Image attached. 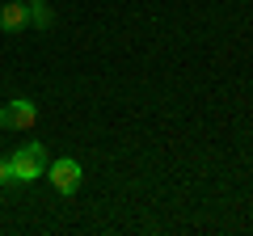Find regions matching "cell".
<instances>
[{"label": "cell", "mask_w": 253, "mask_h": 236, "mask_svg": "<svg viewBox=\"0 0 253 236\" xmlns=\"http://www.w3.org/2000/svg\"><path fill=\"white\" fill-rule=\"evenodd\" d=\"M0 30L4 34H26L30 30V4H21V0L0 4Z\"/></svg>", "instance_id": "cell-4"}, {"label": "cell", "mask_w": 253, "mask_h": 236, "mask_svg": "<svg viewBox=\"0 0 253 236\" xmlns=\"http://www.w3.org/2000/svg\"><path fill=\"white\" fill-rule=\"evenodd\" d=\"M38 122V101L34 97H13L0 106V127L4 131H34Z\"/></svg>", "instance_id": "cell-3"}, {"label": "cell", "mask_w": 253, "mask_h": 236, "mask_svg": "<svg viewBox=\"0 0 253 236\" xmlns=\"http://www.w3.org/2000/svg\"><path fill=\"white\" fill-rule=\"evenodd\" d=\"M46 164H51L46 144L30 139V144H21L17 152L9 156V182H13V186H34L38 177H46Z\"/></svg>", "instance_id": "cell-1"}, {"label": "cell", "mask_w": 253, "mask_h": 236, "mask_svg": "<svg viewBox=\"0 0 253 236\" xmlns=\"http://www.w3.org/2000/svg\"><path fill=\"white\" fill-rule=\"evenodd\" d=\"M30 26H34V30H51V26H55V13L46 9V0L30 4Z\"/></svg>", "instance_id": "cell-5"}, {"label": "cell", "mask_w": 253, "mask_h": 236, "mask_svg": "<svg viewBox=\"0 0 253 236\" xmlns=\"http://www.w3.org/2000/svg\"><path fill=\"white\" fill-rule=\"evenodd\" d=\"M46 182L55 186V194H63V198H72L76 190L84 186V169L76 156H59V160L46 164Z\"/></svg>", "instance_id": "cell-2"}, {"label": "cell", "mask_w": 253, "mask_h": 236, "mask_svg": "<svg viewBox=\"0 0 253 236\" xmlns=\"http://www.w3.org/2000/svg\"><path fill=\"white\" fill-rule=\"evenodd\" d=\"M21 4H38V0H21Z\"/></svg>", "instance_id": "cell-7"}, {"label": "cell", "mask_w": 253, "mask_h": 236, "mask_svg": "<svg viewBox=\"0 0 253 236\" xmlns=\"http://www.w3.org/2000/svg\"><path fill=\"white\" fill-rule=\"evenodd\" d=\"M0 186H13L9 182V160H0Z\"/></svg>", "instance_id": "cell-6"}]
</instances>
